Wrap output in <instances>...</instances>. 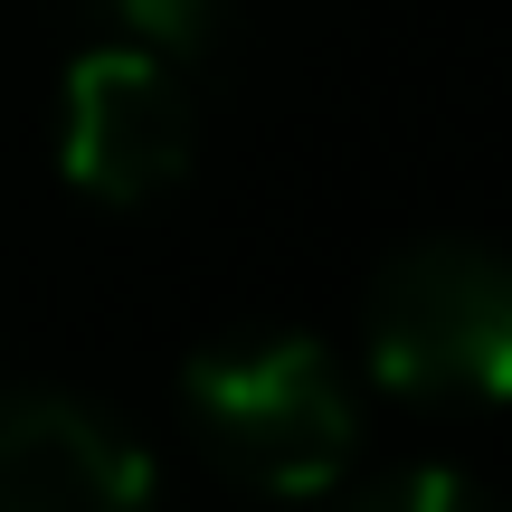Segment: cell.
<instances>
[{"mask_svg":"<svg viewBox=\"0 0 512 512\" xmlns=\"http://www.w3.org/2000/svg\"><path fill=\"white\" fill-rule=\"evenodd\" d=\"M181 408L219 475H238L247 494H285V503L332 494L351 446H361L342 370L304 332H247V342L200 351L181 370Z\"/></svg>","mask_w":512,"mask_h":512,"instance_id":"1","label":"cell"},{"mask_svg":"<svg viewBox=\"0 0 512 512\" xmlns=\"http://www.w3.org/2000/svg\"><path fill=\"white\" fill-rule=\"evenodd\" d=\"M361 342L380 389L437 408L512 399V256L475 238H418L370 275Z\"/></svg>","mask_w":512,"mask_h":512,"instance_id":"2","label":"cell"},{"mask_svg":"<svg viewBox=\"0 0 512 512\" xmlns=\"http://www.w3.org/2000/svg\"><path fill=\"white\" fill-rule=\"evenodd\" d=\"M190 152H200V114H190L181 57L124 38V48H86L67 67L57 162H67V181L86 190V200L143 209L190 171Z\"/></svg>","mask_w":512,"mask_h":512,"instance_id":"3","label":"cell"},{"mask_svg":"<svg viewBox=\"0 0 512 512\" xmlns=\"http://www.w3.org/2000/svg\"><path fill=\"white\" fill-rule=\"evenodd\" d=\"M0 512H162L152 456L86 399H0Z\"/></svg>","mask_w":512,"mask_h":512,"instance_id":"4","label":"cell"},{"mask_svg":"<svg viewBox=\"0 0 512 512\" xmlns=\"http://www.w3.org/2000/svg\"><path fill=\"white\" fill-rule=\"evenodd\" d=\"M342 512H503L475 475H446V465H408V475H380L361 484Z\"/></svg>","mask_w":512,"mask_h":512,"instance_id":"5","label":"cell"},{"mask_svg":"<svg viewBox=\"0 0 512 512\" xmlns=\"http://www.w3.org/2000/svg\"><path fill=\"white\" fill-rule=\"evenodd\" d=\"M95 10H114L143 48H162V57H200L209 38H219V0H95Z\"/></svg>","mask_w":512,"mask_h":512,"instance_id":"6","label":"cell"}]
</instances>
